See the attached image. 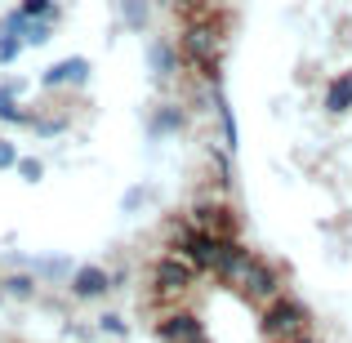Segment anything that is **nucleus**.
I'll return each mask as SVG.
<instances>
[{
  "instance_id": "nucleus-1",
  "label": "nucleus",
  "mask_w": 352,
  "mask_h": 343,
  "mask_svg": "<svg viewBox=\"0 0 352 343\" xmlns=\"http://www.w3.org/2000/svg\"><path fill=\"white\" fill-rule=\"evenodd\" d=\"M179 49H183V58H188L206 80L219 76V32L210 23H192L188 32L179 36Z\"/></svg>"
},
{
  "instance_id": "nucleus-3",
  "label": "nucleus",
  "mask_w": 352,
  "mask_h": 343,
  "mask_svg": "<svg viewBox=\"0 0 352 343\" xmlns=\"http://www.w3.org/2000/svg\"><path fill=\"white\" fill-rule=\"evenodd\" d=\"M152 276H156V290H161V294H183L192 285V276H197V267H192L188 258L174 250V254H165L161 263H156Z\"/></svg>"
},
{
  "instance_id": "nucleus-19",
  "label": "nucleus",
  "mask_w": 352,
  "mask_h": 343,
  "mask_svg": "<svg viewBox=\"0 0 352 343\" xmlns=\"http://www.w3.org/2000/svg\"><path fill=\"white\" fill-rule=\"evenodd\" d=\"M18 174H23L27 183H36V179H41L45 170H41V161H18Z\"/></svg>"
},
{
  "instance_id": "nucleus-5",
  "label": "nucleus",
  "mask_w": 352,
  "mask_h": 343,
  "mask_svg": "<svg viewBox=\"0 0 352 343\" xmlns=\"http://www.w3.org/2000/svg\"><path fill=\"white\" fill-rule=\"evenodd\" d=\"M192 228L210 232L214 241H236L232 210H223V206H197V210H192Z\"/></svg>"
},
{
  "instance_id": "nucleus-9",
  "label": "nucleus",
  "mask_w": 352,
  "mask_h": 343,
  "mask_svg": "<svg viewBox=\"0 0 352 343\" xmlns=\"http://www.w3.org/2000/svg\"><path fill=\"white\" fill-rule=\"evenodd\" d=\"M326 107H330V112H348V107H352V71H344V76L330 80V89H326Z\"/></svg>"
},
{
  "instance_id": "nucleus-4",
  "label": "nucleus",
  "mask_w": 352,
  "mask_h": 343,
  "mask_svg": "<svg viewBox=\"0 0 352 343\" xmlns=\"http://www.w3.org/2000/svg\"><path fill=\"white\" fill-rule=\"evenodd\" d=\"M241 294H245V299H254V303H276V299H281L276 272H272L267 263H258V258H254V267H250L245 281H241Z\"/></svg>"
},
{
  "instance_id": "nucleus-17",
  "label": "nucleus",
  "mask_w": 352,
  "mask_h": 343,
  "mask_svg": "<svg viewBox=\"0 0 352 343\" xmlns=\"http://www.w3.org/2000/svg\"><path fill=\"white\" fill-rule=\"evenodd\" d=\"M23 14L27 18H36V14H41V18H54V5H50V0H23Z\"/></svg>"
},
{
  "instance_id": "nucleus-6",
  "label": "nucleus",
  "mask_w": 352,
  "mask_h": 343,
  "mask_svg": "<svg viewBox=\"0 0 352 343\" xmlns=\"http://www.w3.org/2000/svg\"><path fill=\"white\" fill-rule=\"evenodd\" d=\"M112 290V276L103 272V267H76V272H72V294H76V299H98V294H107Z\"/></svg>"
},
{
  "instance_id": "nucleus-15",
  "label": "nucleus",
  "mask_w": 352,
  "mask_h": 343,
  "mask_svg": "<svg viewBox=\"0 0 352 343\" xmlns=\"http://www.w3.org/2000/svg\"><path fill=\"white\" fill-rule=\"evenodd\" d=\"M23 41L27 45H45L50 41V23H23Z\"/></svg>"
},
{
  "instance_id": "nucleus-16",
  "label": "nucleus",
  "mask_w": 352,
  "mask_h": 343,
  "mask_svg": "<svg viewBox=\"0 0 352 343\" xmlns=\"http://www.w3.org/2000/svg\"><path fill=\"white\" fill-rule=\"evenodd\" d=\"M18 49H23V41H14L9 32H0V63H14Z\"/></svg>"
},
{
  "instance_id": "nucleus-21",
  "label": "nucleus",
  "mask_w": 352,
  "mask_h": 343,
  "mask_svg": "<svg viewBox=\"0 0 352 343\" xmlns=\"http://www.w3.org/2000/svg\"><path fill=\"white\" fill-rule=\"evenodd\" d=\"M138 201H143V188H134V192H125V210H134Z\"/></svg>"
},
{
  "instance_id": "nucleus-11",
  "label": "nucleus",
  "mask_w": 352,
  "mask_h": 343,
  "mask_svg": "<svg viewBox=\"0 0 352 343\" xmlns=\"http://www.w3.org/2000/svg\"><path fill=\"white\" fill-rule=\"evenodd\" d=\"M170 5L188 18V27L192 23H210V5H206V0H170Z\"/></svg>"
},
{
  "instance_id": "nucleus-8",
  "label": "nucleus",
  "mask_w": 352,
  "mask_h": 343,
  "mask_svg": "<svg viewBox=\"0 0 352 343\" xmlns=\"http://www.w3.org/2000/svg\"><path fill=\"white\" fill-rule=\"evenodd\" d=\"M85 76H89V63L85 58H63V63H54V67L41 76V85L45 89H58V85H67V80H85Z\"/></svg>"
},
{
  "instance_id": "nucleus-14",
  "label": "nucleus",
  "mask_w": 352,
  "mask_h": 343,
  "mask_svg": "<svg viewBox=\"0 0 352 343\" xmlns=\"http://www.w3.org/2000/svg\"><path fill=\"white\" fill-rule=\"evenodd\" d=\"M179 125H183V112L179 107H165V112L152 120V134H170V129H179Z\"/></svg>"
},
{
  "instance_id": "nucleus-2",
  "label": "nucleus",
  "mask_w": 352,
  "mask_h": 343,
  "mask_svg": "<svg viewBox=\"0 0 352 343\" xmlns=\"http://www.w3.org/2000/svg\"><path fill=\"white\" fill-rule=\"evenodd\" d=\"M263 335L267 339H299V335H308V308L303 303H294V299H276V303H267V312H263Z\"/></svg>"
},
{
  "instance_id": "nucleus-13",
  "label": "nucleus",
  "mask_w": 352,
  "mask_h": 343,
  "mask_svg": "<svg viewBox=\"0 0 352 343\" xmlns=\"http://www.w3.org/2000/svg\"><path fill=\"white\" fill-rule=\"evenodd\" d=\"M0 290L14 294V299H32V294H36V281H32V276H9V281H0Z\"/></svg>"
},
{
  "instance_id": "nucleus-20",
  "label": "nucleus",
  "mask_w": 352,
  "mask_h": 343,
  "mask_svg": "<svg viewBox=\"0 0 352 343\" xmlns=\"http://www.w3.org/2000/svg\"><path fill=\"white\" fill-rule=\"evenodd\" d=\"M98 330H103V335H125V321H120V317H103Z\"/></svg>"
},
{
  "instance_id": "nucleus-22",
  "label": "nucleus",
  "mask_w": 352,
  "mask_h": 343,
  "mask_svg": "<svg viewBox=\"0 0 352 343\" xmlns=\"http://www.w3.org/2000/svg\"><path fill=\"white\" fill-rule=\"evenodd\" d=\"M285 343H317L312 335H299V339H285Z\"/></svg>"
},
{
  "instance_id": "nucleus-12",
  "label": "nucleus",
  "mask_w": 352,
  "mask_h": 343,
  "mask_svg": "<svg viewBox=\"0 0 352 343\" xmlns=\"http://www.w3.org/2000/svg\"><path fill=\"white\" fill-rule=\"evenodd\" d=\"M120 14H125V27L143 32L147 27V0H120Z\"/></svg>"
},
{
  "instance_id": "nucleus-18",
  "label": "nucleus",
  "mask_w": 352,
  "mask_h": 343,
  "mask_svg": "<svg viewBox=\"0 0 352 343\" xmlns=\"http://www.w3.org/2000/svg\"><path fill=\"white\" fill-rule=\"evenodd\" d=\"M9 165H18V147L0 138V170H9Z\"/></svg>"
},
{
  "instance_id": "nucleus-10",
  "label": "nucleus",
  "mask_w": 352,
  "mask_h": 343,
  "mask_svg": "<svg viewBox=\"0 0 352 343\" xmlns=\"http://www.w3.org/2000/svg\"><path fill=\"white\" fill-rule=\"evenodd\" d=\"M147 63H152L156 76H170V71H174V49L165 41H152V45H147Z\"/></svg>"
},
{
  "instance_id": "nucleus-7",
  "label": "nucleus",
  "mask_w": 352,
  "mask_h": 343,
  "mask_svg": "<svg viewBox=\"0 0 352 343\" xmlns=\"http://www.w3.org/2000/svg\"><path fill=\"white\" fill-rule=\"evenodd\" d=\"M161 339L165 343H206V330H201L197 317L179 312V317H165L161 321Z\"/></svg>"
}]
</instances>
